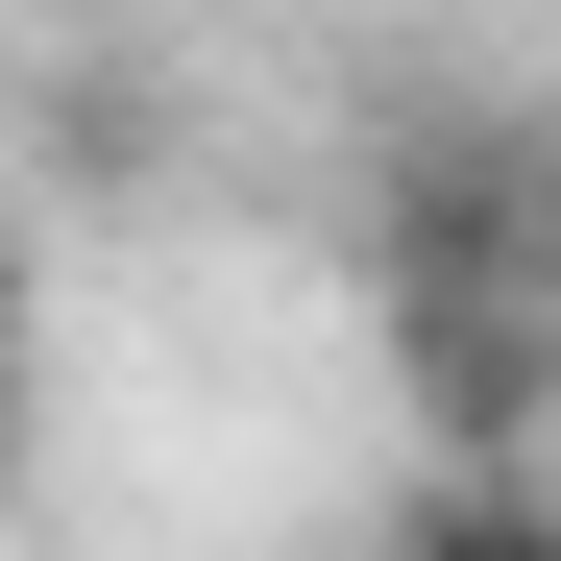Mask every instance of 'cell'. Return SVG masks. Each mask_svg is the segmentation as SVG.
<instances>
[{"label":"cell","instance_id":"cell-1","mask_svg":"<svg viewBox=\"0 0 561 561\" xmlns=\"http://www.w3.org/2000/svg\"><path fill=\"white\" fill-rule=\"evenodd\" d=\"M391 561H561V513H537V489H439Z\"/></svg>","mask_w":561,"mask_h":561},{"label":"cell","instance_id":"cell-2","mask_svg":"<svg viewBox=\"0 0 561 561\" xmlns=\"http://www.w3.org/2000/svg\"><path fill=\"white\" fill-rule=\"evenodd\" d=\"M0 463H25V318H0Z\"/></svg>","mask_w":561,"mask_h":561}]
</instances>
